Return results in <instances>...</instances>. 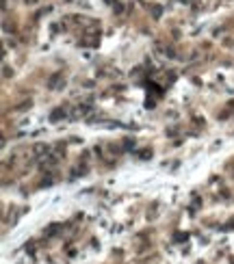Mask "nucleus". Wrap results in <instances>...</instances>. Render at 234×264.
Here are the masks:
<instances>
[{"mask_svg": "<svg viewBox=\"0 0 234 264\" xmlns=\"http://www.w3.org/2000/svg\"><path fill=\"white\" fill-rule=\"evenodd\" d=\"M152 13H154V17H161L163 9H161V7H152Z\"/></svg>", "mask_w": 234, "mask_h": 264, "instance_id": "3", "label": "nucleus"}, {"mask_svg": "<svg viewBox=\"0 0 234 264\" xmlns=\"http://www.w3.org/2000/svg\"><path fill=\"white\" fill-rule=\"evenodd\" d=\"M48 87H50V89H59V87H63V74H61V71H57V74H52V76H50Z\"/></svg>", "mask_w": 234, "mask_h": 264, "instance_id": "1", "label": "nucleus"}, {"mask_svg": "<svg viewBox=\"0 0 234 264\" xmlns=\"http://www.w3.org/2000/svg\"><path fill=\"white\" fill-rule=\"evenodd\" d=\"M59 117H65V111H63V108H59V111H54V113L50 115V119H52V121H57Z\"/></svg>", "mask_w": 234, "mask_h": 264, "instance_id": "2", "label": "nucleus"}, {"mask_svg": "<svg viewBox=\"0 0 234 264\" xmlns=\"http://www.w3.org/2000/svg\"><path fill=\"white\" fill-rule=\"evenodd\" d=\"M59 230H61V227H59V225H54V227H50V230L46 232V234H48V236H54V234H57Z\"/></svg>", "mask_w": 234, "mask_h": 264, "instance_id": "4", "label": "nucleus"}]
</instances>
